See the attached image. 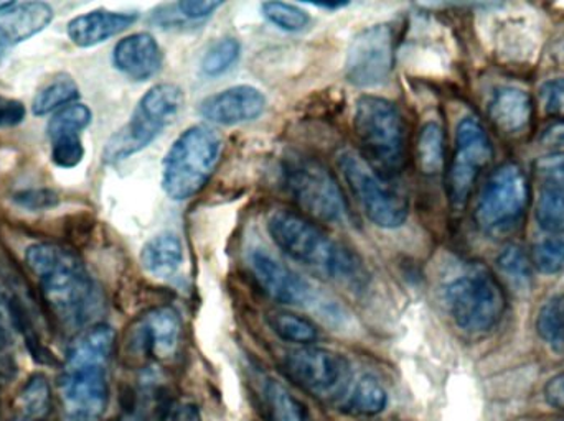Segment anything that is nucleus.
I'll list each match as a JSON object with an SVG mask.
<instances>
[{"mask_svg": "<svg viewBox=\"0 0 564 421\" xmlns=\"http://www.w3.org/2000/svg\"><path fill=\"white\" fill-rule=\"evenodd\" d=\"M540 144L549 148L564 147V119H558L542 132Z\"/></svg>", "mask_w": 564, "mask_h": 421, "instance_id": "37998d69", "label": "nucleus"}, {"mask_svg": "<svg viewBox=\"0 0 564 421\" xmlns=\"http://www.w3.org/2000/svg\"><path fill=\"white\" fill-rule=\"evenodd\" d=\"M536 330L546 344L564 353V297L552 298L540 310Z\"/></svg>", "mask_w": 564, "mask_h": 421, "instance_id": "c85d7f7f", "label": "nucleus"}, {"mask_svg": "<svg viewBox=\"0 0 564 421\" xmlns=\"http://www.w3.org/2000/svg\"><path fill=\"white\" fill-rule=\"evenodd\" d=\"M17 313L13 310L12 297L0 284V361H6L15 343Z\"/></svg>", "mask_w": 564, "mask_h": 421, "instance_id": "e433bc0d", "label": "nucleus"}, {"mask_svg": "<svg viewBox=\"0 0 564 421\" xmlns=\"http://www.w3.org/2000/svg\"><path fill=\"white\" fill-rule=\"evenodd\" d=\"M52 162L59 168H75L85 158L82 134H56L52 135Z\"/></svg>", "mask_w": 564, "mask_h": 421, "instance_id": "c9c22d12", "label": "nucleus"}, {"mask_svg": "<svg viewBox=\"0 0 564 421\" xmlns=\"http://www.w3.org/2000/svg\"><path fill=\"white\" fill-rule=\"evenodd\" d=\"M139 13L112 12V10H93L75 16L66 26L69 40L79 48H91L138 22Z\"/></svg>", "mask_w": 564, "mask_h": 421, "instance_id": "a211bd4d", "label": "nucleus"}, {"mask_svg": "<svg viewBox=\"0 0 564 421\" xmlns=\"http://www.w3.org/2000/svg\"><path fill=\"white\" fill-rule=\"evenodd\" d=\"M264 19L284 32H301L311 23V16L301 7L288 2H264L261 5Z\"/></svg>", "mask_w": 564, "mask_h": 421, "instance_id": "2f4dec72", "label": "nucleus"}, {"mask_svg": "<svg viewBox=\"0 0 564 421\" xmlns=\"http://www.w3.org/2000/svg\"><path fill=\"white\" fill-rule=\"evenodd\" d=\"M182 336V320L172 307H158L139 318L132 328L131 346L151 359H171L177 353Z\"/></svg>", "mask_w": 564, "mask_h": 421, "instance_id": "2eb2a0df", "label": "nucleus"}, {"mask_svg": "<svg viewBox=\"0 0 564 421\" xmlns=\"http://www.w3.org/2000/svg\"><path fill=\"white\" fill-rule=\"evenodd\" d=\"M532 265L545 275L564 270V234L542 239L532 247Z\"/></svg>", "mask_w": 564, "mask_h": 421, "instance_id": "72a5a7b5", "label": "nucleus"}, {"mask_svg": "<svg viewBox=\"0 0 564 421\" xmlns=\"http://www.w3.org/2000/svg\"><path fill=\"white\" fill-rule=\"evenodd\" d=\"M530 187L525 171L517 164H503L490 175L477 201V228L487 235L512 232L525 215Z\"/></svg>", "mask_w": 564, "mask_h": 421, "instance_id": "9d476101", "label": "nucleus"}, {"mask_svg": "<svg viewBox=\"0 0 564 421\" xmlns=\"http://www.w3.org/2000/svg\"><path fill=\"white\" fill-rule=\"evenodd\" d=\"M417 162L424 175H437L444 165V131L437 122H427L417 139Z\"/></svg>", "mask_w": 564, "mask_h": 421, "instance_id": "a878e982", "label": "nucleus"}, {"mask_svg": "<svg viewBox=\"0 0 564 421\" xmlns=\"http://www.w3.org/2000/svg\"><path fill=\"white\" fill-rule=\"evenodd\" d=\"M394 66V33L388 23L368 26L351 40L345 56V76L361 89L387 85Z\"/></svg>", "mask_w": 564, "mask_h": 421, "instance_id": "ddd939ff", "label": "nucleus"}, {"mask_svg": "<svg viewBox=\"0 0 564 421\" xmlns=\"http://www.w3.org/2000/svg\"><path fill=\"white\" fill-rule=\"evenodd\" d=\"M93 121V112L85 104H69L59 109L46 125L48 137L56 134H82Z\"/></svg>", "mask_w": 564, "mask_h": 421, "instance_id": "473e14b6", "label": "nucleus"}, {"mask_svg": "<svg viewBox=\"0 0 564 421\" xmlns=\"http://www.w3.org/2000/svg\"><path fill=\"white\" fill-rule=\"evenodd\" d=\"M388 406V392L383 384L373 376H364L351 384L345 399L344 409L350 416L375 417L384 412Z\"/></svg>", "mask_w": 564, "mask_h": 421, "instance_id": "4be33fe9", "label": "nucleus"}, {"mask_svg": "<svg viewBox=\"0 0 564 421\" xmlns=\"http://www.w3.org/2000/svg\"><path fill=\"white\" fill-rule=\"evenodd\" d=\"M15 2H0V13L6 12L7 9L13 5Z\"/></svg>", "mask_w": 564, "mask_h": 421, "instance_id": "49530a36", "label": "nucleus"}, {"mask_svg": "<svg viewBox=\"0 0 564 421\" xmlns=\"http://www.w3.org/2000/svg\"><path fill=\"white\" fill-rule=\"evenodd\" d=\"M19 207L25 208L30 211H42L48 210V208L56 207L58 203V197L55 191L52 190H26L20 191L13 197Z\"/></svg>", "mask_w": 564, "mask_h": 421, "instance_id": "ea45409f", "label": "nucleus"}, {"mask_svg": "<svg viewBox=\"0 0 564 421\" xmlns=\"http://www.w3.org/2000/svg\"><path fill=\"white\" fill-rule=\"evenodd\" d=\"M535 214L543 231L553 235L564 234V190L543 188Z\"/></svg>", "mask_w": 564, "mask_h": 421, "instance_id": "c756f323", "label": "nucleus"}, {"mask_svg": "<svg viewBox=\"0 0 564 421\" xmlns=\"http://www.w3.org/2000/svg\"><path fill=\"white\" fill-rule=\"evenodd\" d=\"M492 155V144L482 124L473 118L463 119L457 125L456 151L446 178L447 198L454 210H464L469 203L474 185Z\"/></svg>", "mask_w": 564, "mask_h": 421, "instance_id": "f8f14e48", "label": "nucleus"}, {"mask_svg": "<svg viewBox=\"0 0 564 421\" xmlns=\"http://www.w3.org/2000/svg\"><path fill=\"white\" fill-rule=\"evenodd\" d=\"M79 99V88L75 79L68 75L56 76L45 88L40 89L33 99V114L46 115L50 112H58L66 106L75 104Z\"/></svg>", "mask_w": 564, "mask_h": 421, "instance_id": "b1692460", "label": "nucleus"}, {"mask_svg": "<svg viewBox=\"0 0 564 421\" xmlns=\"http://www.w3.org/2000/svg\"><path fill=\"white\" fill-rule=\"evenodd\" d=\"M285 373L318 400H337L347 396L354 380L350 361L325 347L302 346L284 357Z\"/></svg>", "mask_w": 564, "mask_h": 421, "instance_id": "9b49d317", "label": "nucleus"}, {"mask_svg": "<svg viewBox=\"0 0 564 421\" xmlns=\"http://www.w3.org/2000/svg\"><path fill=\"white\" fill-rule=\"evenodd\" d=\"M540 98L546 114L564 119V78L545 82L540 89Z\"/></svg>", "mask_w": 564, "mask_h": 421, "instance_id": "58836bf2", "label": "nucleus"}, {"mask_svg": "<svg viewBox=\"0 0 564 421\" xmlns=\"http://www.w3.org/2000/svg\"><path fill=\"white\" fill-rule=\"evenodd\" d=\"M268 421H308L307 410L284 386L270 380L264 389Z\"/></svg>", "mask_w": 564, "mask_h": 421, "instance_id": "393cba45", "label": "nucleus"}, {"mask_svg": "<svg viewBox=\"0 0 564 421\" xmlns=\"http://www.w3.org/2000/svg\"><path fill=\"white\" fill-rule=\"evenodd\" d=\"M267 96L254 86H234L204 99L198 114L210 124L228 128L257 121L267 111Z\"/></svg>", "mask_w": 564, "mask_h": 421, "instance_id": "dca6fc26", "label": "nucleus"}, {"mask_svg": "<svg viewBox=\"0 0 564 421\" xmlns=\"http://www.w3.org/2000/svg\"><path fill=\"white\" fill-rule=\"evenodd\" d=\"M444 303L459 330L487 333L506 313L507 300L499 280L489 268L469 264L443 288Z\"/></svg>", "mask_w": 564, "mask_h": 421, "instance_id": "423d86ee", "label": "nucleus"}, {"mask_svg": "<svg viewBox=\"0 0 564 421\" xmlns=\"http://www.w3.org/2000/svg\"><path fill=\"white\" fill-rule=\"evenodd\" d=\"M247 262L258 287L271 300L289 307H304L314 301L311 284L264 248H250Z\"/></svg>", "mask_w": 564, "mask_h": 421, "instance_id": "4468645a", "label": "nucleus"}, {"mask_svg": "<svg viewBox=\"0 0 564 421\" xmlns=\"http://www.w3.org/2000/svg\"><path fill=\"white\" fill-rule=\"evenodd\" d=\"M314 5L318 7V9L337 10L341 9V7H347L348 2H317Z\"/></svg>", "mask_w": 564, "mask_h": 421, "instance_id": "a18cd8bd", "label": "nucleus"}, {"mask_svg": "<svg viewBox=\"0 0 564 421\" xmlns=\"http://www.w3.org/2000/svg\"><path fill=\"white\" fill-rule=\"evenodd\" d=\"M50 400H52V392H50L48 380L43 376H33L20 392L19 409L25 416L40 419L48 412Z\"/></svg>", "mask_w": 564, "mask_h": 421, "instance_id": "f704fd0d", "label": "nucleus"}, {"mask_svg": "<svg viewBox=\"0 0 564 421\" xmlns=\"http://www.w3.org/2000/svg\"><path fill=\"white\" fill-rule=\"evenodd\" d=\"M545 399L553 409L564 412V373L549 380L545 387Z\"/></svg>", "mask_w": 564, "mask_h": 421, "instance_id": "79ce46f5", "label": "nucleus"}, {"mask_svg": "<svg viewBox=\"0 0 564 421\" xmlns=\"http://www.w3.org/2000/svg\"><path fill=\"white\" fill-rule=\"evenodd\" d=\"M282 187L295 204L325 224H344L348 208L332 171L315 158L292 154L281 164Z\"/></svg>", "mask_w": 564, "mask_h": 421, "instance_id": "6e6552de", "label": "nucleus"}, {"mask_svg": "<svg viewBox=\"0 0 564 421\" xmlns=\"http://www.w3.org/2000/svg\"><path fill=\"white\" fill-rule=\"evenodd\" d=\"M535 171L546 187L564 190V154H553L535 162Z\"/></svg>", "mask_w": 564, "mask_h": 421, "instance_id": "4c0bfd02", "label": "nucleus"}, {"mask_svg": "<svg viewBox=\"0 0 564 421\" xmlns=\"http://www.w3.org/2000/svg\"><path fill=\"white\" fill-rule=\"evenodd\" d=\"M268 323L282 341L297 344L301 347L312 346L321 336L314 321L292 313V311H274V313L268 314Z\"/></svg>", "mask_w": 564, "mask_h": 421, "instance_id": "5701e85b", "label": "nucleus"}, {"mask_svg": "<svg viewBox=\"0 0 564 421\" xmlns=\"http://www.w3.org/2000/svg\"><path fill=\"white\" fill-rule=\"evenodd\" d=\"M240 56L241 43L234 36H225L205 52L200 62L202 75L207 76V78H217V76L225 75L237 65Z\"/></svg>", "mask_w": 564, "mask_h": 421, "instance_id": "bb28decb", "label": "nucleus"}, {"mask_svg": "<svg viewBox=\"0 0 564 421\" xmlns=\"http://www.w3.org/2000/svg\"><path fill=\"white\" fill-rule=\"evenodd\" d=\"M181 86L161 82L152 86L132 111L128 124L122 125L106 144L102 160L108 165L128 160L152 144L184 108Z\"/></svg>", "mask_w": 564, "mask_h": 421, "instance_id": "0eeeda50", "label": "nucleus"}, {"mask_svg": "<svg viewBox=\"0 0 564 421\" xmlns=\"http://www.w3.org/2000/svg\"><path fill=\"white\" fill-rule=\"evenodd\" d=\"M500 274L519 290H529L532 285V261L519 245H509L497 257Z\"/></svg>", "mask_w": 564, "mask_h": 421, "instance_id": "cd10ccee", "label": "nucleus"}, {"mask_svg": "<svg viewBox=\"0 0 564 421\" xmlns=\"http://www.w3.org/2000/svg\"><path fill=\"white\" fill-rule=\"evenodd\" d=\"M25 115L22 102L0 96V129L17 128L25 121Z\"/></svg>", "mask_w": 564, "mask_h": 421, "instance_id": "a19ab883", "label": "nucleus"}, {"mask_svg": "<svg viewBox=\"0 0 564 421\" xmlns=\"http://www.w3.org/2000/svg\"><path fill=\"white\" fill-rule=\"evenodd\" d=\"M532 98L522 89L502 88L489 104V118L499 131L519 134L532 121Z\"/></svg>", "mask_w": 564, "mask_h": 421, "instance_id": "aec40b11", "label": "nucleus"}, {"mask_svg": "<svg viewBox=\"0 0 564 421\" xmlns=\"http://www.w3.org/2000/svg\"><path fill=\"white\" fill-rule=\"evenodd\" d=\"M141 264L152 277L171 278L184 264V245L174 232H162L145 242Z\"/></svg>", "mask_w": 564, "mask_h": 421, "instance_id": "412c9836", "label": "nucleus"}, {"mask_svg": "<svg viewBox=\"0 0 564 421\" xmlns=\"http://www.w3.org/2000/svg\"><path fill=\"white\" fill-rule=\"evenodd\" d=\"M112 63L132 81L144 82L164 68V52L151 33H132L115 46Z\"/></svg>", "mask_w": 564, "mask_h": 421, "instance_id": "f3484780", "label": "nucleus"}, {"mask_svg": "<svg viewBox=\"0 0 564 421\" xmlns=\"http://www.w3.org/2000/svg\"><path fill=\"white\" fill-rule=\"evenodd\" d=\"M116 333L108 324H93L69 346L58 389L69 421H99L109 403V366Z\"/></svg>", "mask_w": 564, "mask_h": 421, "instance_id": "7ed1b4c3", "label": "nucleus"}, {"mask_svg": "<svg viewBox=\"0 0 564 421\" xmlns=\"http://www.w3.org/2000/svg\"><path fill=\"white\" fill-rule=\"evenodd\" d=\"M268 232L292 262L325 281L348 290H364L370 281L367 265L357 252L297 212L274 211L268 219Z\"/></svg>", "mask_w": 564, "mask_h": 421, "instance_id": "f03ea898", "label": "nucleus"}, {"mask_svg": "<svg viewBox=\"0 0 564 421\" xmlns=\"http://www.w3.org/2000/svg\"><path fill=\"white\" fill-rule=\"evenodd\" d=\"M122 421H139V420H135V419H128V420H122Z\"/></svg>", "mask_w": 564, "mask_h": 421, "instance_id": "de8ad7c7", "label": "nucleus"}, {"mask_svg": "<svg viewBox=\"0 0 564 421\" xmlns=\"http://www.w3.org/2000/svg\"><path fill=\"white\" fill-rule=\"evenodd\" d=\"M338 168L361 211L381 229H398L408 221L410 201L403 190L381 177L357 152L341 151Z\"/></svg>", "mask_w": 564, "mask_h": 421, "instance_id": "1a4fd4ad", "label": "nucleus"}, {"mask_svg": "<svg viewBox=\"0 0 564 421\" xmlns=\"http://www.w3.org/2000/svg\"><path fill=\"white\" fill-rule=\"evenodd\" d=\"M224 141L210 125L197 124L182 132L162 162V190L172 201L197 197L220 162Z\"/></svg>", "mask_w": 564, "mask_h": 421, "instance_id": "39448f33", "label": "nucleus"}, {"mask_svg": "<svg viewBox=\"0 0 564 421\" xmlns=\"http://www.w3.org/2000/svg\"><path fill=\"white\" fill-rule=\"evenodd\" d=\"M354 131L361 157L381 175L391 178L406 162V128L393 101L380 96H361L354 112Z\"/></svg>", "mask_w": 564, "mask_h": 421, "instance_id": "20e7f679", "label": "nucleus"}, {"mask_svg": "<svg viewBox=\"0 0 564 421\" xmlns=\"http://www.w3.org/2000/svg\"><path fill=\"white\" fill-rule=\"evenodd\" d=\"M53 9L45 2L13 3L0 13V46L19 45L52 23Z\"/></svg>", "mask_w": 564, "mask_h": 421, "instance_id": "6ab92c4d", "label": "nucleus"}, {"mask_svg": "<svg viewBox=\"0 0 564 421\" xmlns=\"http://www.w3.org/2000/svg\"><path fill=\"white\" fill-rule=\"evenodd\" d=\"M169 421H202L200 410L192 403H178L172 410Z\"/></svg>", "mask_w": 564, "mask_h": 421, "instance_id": "c03bdc74", "label": "nucleus"}, {"mask_svg": "<svg viewBox=\"0 0 564 421\" xmlns=\"http://www.w3.org/2000/svg\"><path fill=\"white\" fill-rule=\"evenodd\" d=\"M25 262L39 278L53 317L66 330L88 326L102 310V297L82 258L58 244H33Z\"/></svg>", "mask_w": 564, "mask_h": 421, "instance_id": "f257e3e1", "label": "nucleus"}, {"mask_svg": "<svg viewBox=\"0 0 564 421\" xmlns=\"http://www.w3.org/2000/svg\"><path fill=\"white\" fill-rule=\"evenodd\" d=\"M224 5V2H217V0H182V2L174 3L171 5L172 12H169L167 7H164L167 13H158L161 23L164 25H174L175 22L185 23H202L205 20L214 16L218 12V9Z\"/></svg>", "mask_w": 564, "mask_h": 421, "instance_id": "7c9ffc66", "label": "nucleus"}]
</instances>
